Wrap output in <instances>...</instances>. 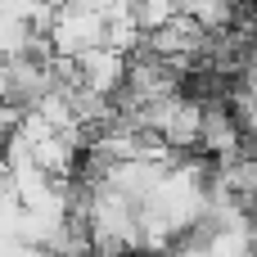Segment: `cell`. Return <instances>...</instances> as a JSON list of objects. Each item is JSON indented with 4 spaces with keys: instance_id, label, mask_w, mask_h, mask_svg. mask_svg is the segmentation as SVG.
<instances>
[{
    "instance_id": "2",
    "label": "cell",
    "mask_w": 257,
    "mask_h": 257,
    "mask_svg": "<svg viewBox=\"0 0 257 257\" xmlns=\"http://www.w3.org/2000/svg\"><path fill=\"white\" fill-rule=\"evenodd\" d=\"M72 72H77V86H81V90L104 95V99H113V90H122V86H126V59H122V54H113L108 45H99V50L81 54V59L72 63Z\"/></svg>"
},
{
    "instance_id": "1",
    "label": "cell",
    "mask_w": 257,
    "mask_h": 257,
    "mask_svg": "<svg viewBox=\"0 0 257 257\" xmlns=\"http://www.w3.org/2000/svg\"><path fill=\"white\" fill-rule=\"evenodd\" d=\"M45 36H50V50L63 63H77L81 54L104 45L108 14H104V5H63V9H54V23H50Z\"/></svg>"
}]
</instances>
